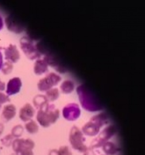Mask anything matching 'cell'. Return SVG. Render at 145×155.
Here are the masks:
<instances>
[{"label": "cell", "instance_id": "6da1fadb", "mask_svg": "<svg viewBox=\"0 0 145 155\" xmlns=\"http://www.w3.org/2000/svg\"><path fill=\"white\" fill-rule=\"evenodd\" d=\"M59 117V112L55 106L47 104L39 109L36 118L39 123L44 127H47L54 124Z\"/></svg>", "mask_w": 145, "mask_h": 155}, {"label": "cell", "instance_id": "7a4b0ae2", "mask_svg": "<svg viewBox=\"0 0 145 155\" xmlns=\"http://www.w3.org/2000/svg\"><path fill=\"white\" fill-rule=\"evenodd\" d=\"M107 117L103 114L93 117L90 122L86 124L82 128L83 133L88 136H95L99 133L100 128L106 124Z\"/></svg>", "mask_w": 145, "mask_h": 155}, {"label": "cell", "instance_id": "3957f363", "mask_svg": "<svg viewBox=\"0 0 145 155\" xmlns=\"http://www.w3.org/2000/svg\"><path fill=\"white\" fill-rule=\"evenodd\" d=\"M85 139L83 136L81 130L76 126H73L69 134V142L75 150L85 152L87 147L84 144Z\"/></svg>", "mask_w": 145, "mask_h": 155}, {"label": "cell", "instance_id": "277c9868", "mask_svg": "<svg viewBox=\"0 0 145 155\" xmlns=\"http://www.w3.org/2000/svg\"><path fill=\"white\" fill-rule=\"evenodd\" d=\"M78 92L81 103L83 108L90 111H96L100 109L98 103H96L95 99L91 94L86 90L85 87L82 86L79 87L78 88Z\"/></svg>", "mask_w": 145, "mask_h": 155}, {"label": "cell", "instance_id": "5b68a950", "mask_svg": "<svg viewBox=\"0 0 145 155\" xmlns=\"http://www.w3.org/2000/svg\"><path fill=\"white\" fill-rule=\"evenodd\" d=\"M115 128L113 126H108L91 143V148H98L102 146L105 143L108 142V139H110L115 135Z\"/></svg>", "mask_w": 145, "mask_h": 155}, {"label": "cell", "instance_id": "8992f818", "mask_svg": "<svg viewBox=\"0 0 145 155\" xmlns=\"http://www.w3.org/2000/svg\"><path fill=\"white\" fill-rule=\"evenodd\" d=\"M12 147L16 154L27 151H32L35 147V143L30 139H17L13 141Z\"/></svg>", "mask_w": 145, "mask_h": 155}, {"label": "cell", "instance_id": "52a82bcc", "mask_svg": "<svg viewBox=\"0 0 145 155\" xmlns=\"http://www.w3.org/2000/svg\"><path fill=\"white\" fill-rule=\"evenodd\" d=\"M61 79V78L57 74H49L39 82L38 84L39 90L41 91L49 90L52 87L57 85Z\"/></svg>", "mask_w": 145, "mask_h": 155}, {"label": "cell", "instance_id": "ba28073f", "mask_svg": "<svg viewBox=\"0 0 145 155\" xmlns=\"http://www.w3.org/2000/svg\"><path fill=\"white\" fill-rule=\"evenodd\" d=\"M21 47L26 56L31 60L35 59L40 56L39 52L37 51L36 47L33 44L32 42L27 38H22Z\"/></svg>", "mask_w": 145, "mask_h": 155}, {"label": "cell", "instance_id": "9c48e42d", "mask_svg": "<svg viewBox=\"0 0 145 155\" xmlns=\"http://www.w3.org/2000/svg\"><path fill=\"white\" fill-rule=\"evenodd\" d=\"M80 116V109L75 104H69L63 109V116L68 121H75Z\"/></svg>", "mask_w": 145, "mask_h": 155}, {"label": "cell", "instance_id": "30bf717a", "mask_svg": "<svg viewBox=\"0 0 145 155\" xmlns=\"http://www.w3.org/2000/svg\"><path fill=\"white\" fill-rule=\"evenodd\" d=\"M34 114L35 110L33 107L29 104H27L20 110L19 117L22 121L27 122L31 120Z\"/></svg>", "mask_w": 145, "mask_h": 155}, {"label": "cell", "instance_id": "8fae6325", "mask_svg": "<svg viewBox=\"0 0 145 155\" xmlns=\"http://www.w3.org/2000/svg\"><path fill=\"white\" fill-rule=\"evenodd\" d=\"M16 114V108L12 104L5 107L2 113V118L5 122L10 121Z\"/></svg>", "mask_w": 145, "mask_h": 155}, {"label": "cell", "instance_id": "7c38bea8", "mask_svg": "<svg viewBox=\"0 0 145 155\" xmlns=\"http://www.w3.org/2000/svg\"><path fill=\"white\" fill-rule=\"evenodd\" d=\"M48 71V65L44 60H38L35 64L34 71L36 74L40 75Z\"/></svg>", "mask_w": 145, "mask_h": 155}, {"label": "cell", "instance_id": "4fadbf2b", "mask_svg": "<svg viewBox=\"0 0 145 155\" xmlns=\"http://www.w3.org/2000/svg\"><path fill=\"white\" fill-rule=\"evenodd\" d=\"M103 150L106 155H114L118 151V148L114 143L111 142L105 143L102 146Z\"/></svg>", "mask_w": 145, "mask_h": 155}, {"label": "cell", "instance_id": "5bb4252c", "mask_svg": "<svg viewBox=\"0 0 145 155\" xmlns=\"http://www.w3.org/2000/svg\"><path fill=\"white\" fill-rule=\"evenodd\" d=\"M34 103L36 107L39 109L48 104V99L46 96L38 95L35 97Z\"/></svg>", "mask_w": 145, "mask_h": 155}, {"label": "cell", "instance_id": "9a60e30c", "mask_svg": "<svg viewBox=\"0 0 145 155\" xmlns=\"http://www.w3.org/2000/svg\"><path fill=\"white\" fill-rule=\"evenodd\" d=\"M25 129L29 133L34 134L37 133L39 130L38 124L33 120H30L25 125Z\"/></svg>", "mask_w": 145, "mask_h": 155}, {"label": "cell", "instance_id": "2e32d148", "mask_svg": "<svg viewBox=\"0 0 145 155\" xmlns=\"http://www.w3.org/2000/svg\"><path fill=\"white\" fill-rule=\"evenodd\" d=\"M74 88V85L73 82L68 80L64 81L61 86V89L64 94L71 93L73 91Z\"/></svg>", "mask_w": 145, "mask_h": 155}, {"label": "cell", "instance_id": "e0dca14e", "mask_svg": "<svg viewBox=\"0 0 145 155\" xmlns=\"http://www.w3.org/2000/svg\"><path fill=\"white\" fill-rule=\"evenodd\" d=\"M59 96V92L57 88H51L48 91L46 94L47 99L51 101H54L58 98Z\"/></svg>", "mask_w": 145, "mask_h": 155}, {"label": "cell", "instance_id": "ac0fdd59", "mask_svg": "<svg viewBox=\"0 0 145 155\" xmlns=\"http://www.w3.org/2000/svg\"><path fill=\"white\" fill-rule=\"evenodd\" d=\"M56 155H72L71 150L67 146L60 147L59 150H56Z\"/></svg>", "mask_w": 145, "mask_h": 155}, {"label": "cell", "instance_id": "d6986e66", "mask_svg": "<svg viewBox=\"0 0 145 155\" xmlns=\"http://www.w3.org/2000/svg\"><path fill=\"white\" fill-rule=\"evenodd\" d=\"M23 133V128L21 125H17L14 126L12 130V135L14 138H19Z\"/></svg>", "mask_w": 145, "mask_h": 155}, {"label": "cell", "instance_id": "ffe728a7", "mask_svg": "<svg viewBox=\"0 0 145 155\" xmlns=\"http://www.w3.org/2000/svg\"><path fill=\"white\" fill-rule=\"evenodd\" d=\"M14 137L12 134H9L8 135H6L4 138H2L1 141L2 144L5 147H10L12 145Z\"/></svg>", "mask_w": 145, "mask_h": 155}, {"label": "cell", "instance_id": "44dd1931", "mask_svg": "<svg viewBox=\"0 0 145 155\" xmlns=\"http://www.w3.org/2000/svg\"><path fill=\"white\" fill-rule=\"evenodd\" d=\"M17 155H34V153L32 152V151H30L25 152L19 154H17Z\"/></svg>", "mask_w": 145, "mask_h": 155}, {"label": "cell", "instance_id": "7402d4cb", "mask_svg": "<svg viewBox=\"0 0 145 155\" xmlns=\"http://www.w3.org/2000/svg\"><path fill=\"white\" fill-rule=\"evenodd\" d=\"M85 155H95V153L93 151H91V149H88L84 152Z\"/></svg>", "mask_w": 145, "mask_h": 155}, {"label": "cell", "instance_id": "603a6c76", "mask_svg": "<svg viewBox=\"0 0 145 155\" xmlns=\"http://www.w3.org/2000/svg\"><path fill=\"white\" fill-rule=\"evenodd\" d=\"M4 129V125H2V124H0V136H1V135L2 134V133H3Z\"/></svg>", "mask_w": 145, "mask_h": 155}]
</instances>
